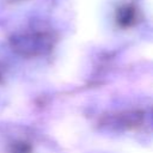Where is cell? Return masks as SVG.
<instances>
[{"instance_id":"obj_3","label":"cell","mask_w":153,"mask_h":153,"mask_svg":"<svg viewBox=\"0 0 153 153\" xmlns=\"http://www.w3.org/2000/svg\"><path fill=\"white\" fill-rule=\"evenodd\" d=\"M31 152H32V146L24 140L14 141L10 146V153H31Z\"/></svg>"},{"instance_id":"obj_4","label":"cell","mask_w":153,"mask_h":153,"mask_svg":"<svg viewBox=\"0 0 153 153\" xmlns=\"http://www.w3.org/2000/svg\"><path fill=\"white\" fill-rule=\"evenodd\" d=\"M2 74H4V68H2V66L0 65V81L2 80Z\"/></svg>"},{"instance_id":"obj_1","label":"cell","mask_w":153,"mask_h":153,"mask_svg":"<svg viewBox=\"0 0 153 153\" xmlns=\"http://www.w3.org/2000/svg\"><path fill=\"white\" fill-rule=\"evenodd\" d=\"M10 45L14 53L24 57H35L48 54L55 45L56 35L45 24L36 23L23 31L11 35Z\"/></svg>"},{"instance_id":"obj_5","label":"cell","mask_w":153,"mask_h":153,"mask_svg":"<svg viewBox=\"0 0 153 153\" xmlns=\"http://www.w3.org/2000/svg\"><path fill=\"white\" fill-rule=\"evenodd\" d=\"M11 1H22V0H11Z\"/></svg>"},{"instance_id":"obj_2","label":"cell","mask_w":153,"mask_h":153,"mask_svg":"<svg viewBox=\"0 0 153 153\" xmlns=\"http://www.w3.org/2000/svg\"><path fill=\"white\" fill-rule=\"evenodd\" d=\"M139 20V11L131 4H126L121 6L116 12V22L117 24L123 27H131Z\"/></svg>"}]
</instances>
